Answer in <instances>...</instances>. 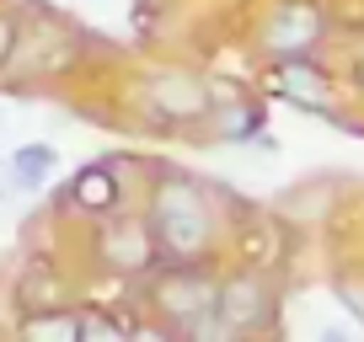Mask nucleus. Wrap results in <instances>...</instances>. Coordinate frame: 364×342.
I'll return each mask as SVG.
<instances>
[{
  "instance_id": "obj_9",
  "label": "nucleus",
  "mask_w": 364,
  "mask_h": 342,
  "mask_svg": "<svg viewBox=\"0 0 364 342\" xmlns=\"http://www.w3.org/2000/svg\"><path fill=\"white\" fill-rule=\"evenodd\" d=\"M353 193V182L343 177V171H311V177H300V182H289L284 193L273 198V214L284 219V225H295L300 236L306 230H321V225H338L343 214V198Z\"/></svg>"
},
{
  "instance_id": "obj_5",
  "label": "nucleus",
  "mask_w": 364,
  "mask_h": 342,
  "mask_svg": "<svg viewBox=\"0 0 364 342\" xmlns=\"http://www.w3.org/2000/svg\"><path fill=\"white\" fill-rule=\"evenodd\" d=\"M139 118L150 123V134H204V118L215 107V75L193 65H156L134 92Z\"/></svg>"
},
{
  "instance_id": "obj_6",
  "label": "nucleus",
  "mask_w": 364,
  "mask_h": 342,
  "mask_svg": "<svg viewBox=\"0 0 364 342\" xmlns=\"http://www.w3.org/2000/svg\"><path fill=\"white\" fill-rule=\"evenodd\" d=\"M215 316L225 337H279L284 331V278L230 257L220 267Z\"/></svg>"
},
{
  "instance_id": "obj_15",
  "label": "nucleus",
  "mask_w": 364,
  "mask_h": 342,
  "mask_svg": "<svg viewBox=\"0 0 364 342\" xmlns=\"http://www.w3.org/2000/svg\"><path fill=\"white\" fill-rule=\"evenodd\" d=\"M124 342L129 337V321L124 316H107L102 305H80V342Z\"/></svg>"
},
{
  "instance_id": "obj_7",
  "label": "nucleus",
  "mask_w": 364,
  "mask_h": 342,
  "mask_svg": "<svg viewBox=\"0 0 364 342\" xmlns=\"http://www.w3.org/2000/svg\"><path fill=\"white\" fill-rule=\"evenodd\" d=\"M198 139L220 145V150H262V155H279V139L268 134V92H262L257 80L215 75V107H209Z\"/></svg>"
},
{
  "instance_id": "obj_14",
  "label": "nucleus",
  "mask_w": 364,
  "mask_h": 342,
  "mask_svg": "<svg viewBox=\"0 0 364 342\" xmlns=\"http://www.w3.org/2000/svg\"><path fill=\"white\" fill-rule=\"evenodd\" d=\"M327 289H332V299H338V310L364 331V257H343V263H332Z\"/></svg>"
},
{
  "instance_id": "obj_16",
  "label": "nucleus",
  "mask_w": 364,
  "mask_h": 342,
  "mask_svg": "<svg viewBox=\"0 0 364 342\" xmlns=\"http://www.w3.org/2000/svg\"><path fill=\"white\" fill-rule=\"evenodd\" d=\"M16 38H22V33H16V22H11L6 11H0V70H6V65L16 59Z\"/></svg>"
},
{
  "instance_id": "obj_8",
  "label": "nucleus",
  "mask_w": 364,
  "mask_h": 342,
  "mask_svg": "<svg viewBox=\"0 0 364 342\" xmlns=\"http://www.w3.org/2000/svg\"><path fill=\"white\" fill-rule=\"evenodd\" d=\"M91 251L102 257L107 273L129 278V284H139L145 273H156V267H161V246H156V230H150L145 209H134V214H107V219H97Z\"/></svg>"
},
{
  "instance_id": "obj_2",
  "label": "nucleus",
  "mask_w": 364,
  "mask_h": 342,
  "mask_svg": "<svg viewBox=\"0 0 364 342\" xmlns=\"http://www.w3.org/2000/svg\"><path fill=\"white\" fill-rule=\"evenodd\" d=\"M220 267L225 257H209V263H161L156 273H145V310L156 316L161 331H177V337H225L215 316L220 299Z\"/></svg>"
},
{
  "instance_id": "obj_13",
  "label": "nucleus",
  "mask_w": 364,
  "mask_h": 342,
  "mask_svg": "<svg viewBox=\"0 0 364 342\" xmlns=\"http://www.w3.org/2000/svg\"><path fill=\"white\" fill-rule=\"evenodd\" d=\"M6 166H11L16 193H43L48 177L59 171V150L54 145H16L11 155H6Z\"/></svg>"
},
{
  "instance_id": "obj_10",
  "label": "nucleus",
  "mask_w": 364,
  "mask_h": 342,
  "mask_svg": "<svg viewBox=\"0 0 364 342\" xmlns=\"http://www.w3.org/2000/svg\"><path fill=\"white\" fill-rule=\"evenodd\" d=\"M70 204L80 209L86 219H107L124 209V171L118 160H91L70 177Z\"/></svg>"
},
{
  "instance_id": "obj_17",
  "label": "nucleus",
  "mask_w": 364,
  "mask_h": 342,
  "mask_svg": "<svg viewBox=\"0 0 364 342\" xmlns=\"http://www.w3.org/2000/svg\"><path fill=\"white\" fill-rule=\"evenodd\" d=\"M0 198H16V182H11V166L0 160Z\"/></svg>"
},
{
  "instance_id": "obj_12",
  "label": "nucleus",
  "mask_w": 364,
  "mask_h": 342,
  "mask_svg": "<svg viewBox=\"0 0 364 342\" xmlns=\"http://www.w3.org/2000/svg\"><path fill=\"white\" fill-rule=\"evenodd\" d=\"M27 342H80V310L75 305H48V310H22L16 321Z\"/></svg>"
},
{
  "instance_id": "obj_11",
  "label": "nucleus",
  "mask_w": 364,
  "mask_h": 342,
  "mask_svg": "<svg viewBox=\"0 0 364 342\" xmlns=\"http://www.w3.org/2000/svg\"><path fill=\"white\" fill-rule=\"evenodd\" d=\"M16 305L22 310H48V305H65V278L48 257H33L16 278Z\"/></svg>"
},
{
  "instance_id": "obj_4",
  "label": "nucleus",
  "mask_w": 364,
  "mask_h": 342,
  "mask_svg": "<svg viewBox=\"0 0 364 342\" xmlns=\"http://www.w3.org/2000/svg\"><path fill=\"white\" fill-rule=\"evenodd\" d=\"M338 38L332 0H257L247 22V54L257 59H295V54H327Z\"/></svg>"
},
{
  "instance_id": "obj_1",
  "label": "nucleus",
  "mask_w": 364,
  "mask_h": 342,
  "mask_svg": "<svg viewBox=\"0 0 364 342\" xmlns=\"http://www.w3.org/2000/svg\"><path fill=\"white\" fill-rule=\"evenodd\" d=\"M145 219L156 230L161 263H209L225 257L247 198H236L225 182H209L198 171L156 166L145 177Z\"/></svg>"
},
{
  "instance_id": "obj_3",
  "label": "nucleus",
  "mask_w": 364,
  "mask_h": 342,
  "mask_svg": "<svg viewBox=\"0 0 364 342\" xmlns=\"http://www.w3.org/2000/svg\"><path fill=\"white\" fill-rule=\"evenodd\" d=\"M257 86L268 92V102H284L306 118H327V123H348L353 118V86L343 80V70L327 65V54H295V59H262Z\"/></svg>"
}]
</instances>
